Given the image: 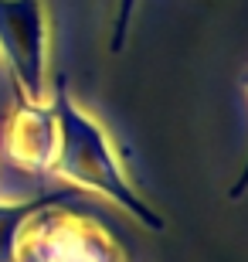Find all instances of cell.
<instances>
[{"label":"cell","instance_id":"6da1fadb","mask_svg":"<svg viewBox=\"0 0 248 262\" xmlns=\"http://www.w3.org/2000/svg\"><path fill=\"white\" fill-rule=\"evenodd\" d=\"M51 109H55V123H58V143H55V157H51V174L85 187V191H96V194L109 198L126 214H133L143 228H150L153 235H160L167 228L163 218L129 187V181L123 177V170L116 164L112 146H109L105 133L99 129V123L75 106V99L68 92L65 72L55 78Z\"/></svg>","mask_w":248,"mask_h":262},{"label":"cell","instance_id":"7a4b0ae2","mask_svg":"<svg viewBox=\"0 0 248 262\" xmlns=\"http://www.w3.org/2000/svg\"><path fill=\"white\" fill-rule=\"evenodd\" d=\"M55 143V109L31 102L10 68L0 65V201L65 191L68 184L51 174Z\"/></svg>","mask_w":248,"mask_h":262},{"label":"cell","instance_id":"3957f363","mask_svg":"<svg viewBox=\"0 0 248 262\" xmlns=\"http://www.w3.org/2000/svg\"><path fill=\"white\" fill-rule=\"evenodd\" d=\"M17 262H126L123 242L92 214L51 204L20 232Z\"/></svg>","mask_w":248,"mask_h":262},{"label":"cell","instance_id":"277c9868","mask_svg":"<svg viewBox=\"0 0 248 262\" xmlns=\"http://www.w3.org/2000/svg\"><path fill=\"white\" fill-rule=\"evenodd\" d=\"M0 55L31 102L44 96V7L41 0H0Z\"/></svg>","mask_w":248,"mask_h":262},{"label":"cell","instance_id":"5b68a950","mask_svg":"<svg viewBox=\"0 0 248 262\" xmlns=\"http://www.w3.org/2000/svg\"><path fill=\"white\" fill-rule=\"evenodd\" d=\"M51 204H68V208H78V211L92 214L99 225H105L109 232L119 238L123 245L126 235H123V225L112 222L109 214L99 208L92 198L82 191V187H65V191H55V194H41V198H24V201H0V262H17V242H20V232L24 225L41 211V208H51Z\"/></svg>","mask_w":248,"mask_h":262},{"label":"cell","instance_id":"8992f818","mask_svg":"<svg viewBox=\"0 0 248 262\" xmlns=\"http://www.w3.org/2000/svg\"><path fill=\"white\" fill-rule=\"evenodd\" d=\"M133 4L136 0H119V17H116V28H112V41H109V51L119 55L126 48V31H129V17H133Z\"/></svg>","mask_w":248,"mask_h":262},{"label":"cell","instance_id":"52a82bcc","mask_svg":"<svg viewBox=\"0 0 248 262\" xmlns=\"http://www.w3.org/2000/svg\"><path fill=\"white\" fill-rule=\"evenodd\" d=\"M238 82H241V89H245V92H248V68H245V72H241V78H238ZM245 191H248V160H245V167H241L238 181H235V184H231L228 198H231V201H238V198L245 194Z\"/></svg>","mask_w":248,"mask_h":262}]
</instances>
